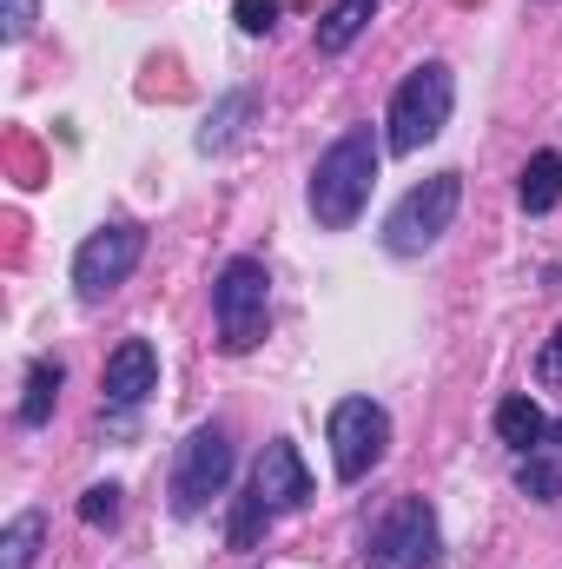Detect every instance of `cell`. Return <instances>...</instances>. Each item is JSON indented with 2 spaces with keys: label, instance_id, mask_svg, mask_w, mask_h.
<instances>
[{
  "label": "cell",
  "instance_id": "cell-1",
  "mask_svg": "<svg viewBox=\"0 0 562 569\" xmlns=\"http://www.w3.org/2000/svg\"><path fill=\"white\" fill-rule=\"evenodd\" d=\"M378 159H384V140L371 127H344L318 152V166H311V219L324 232H351L364 219L371 186H378Z\"/></svg>",
  "mask_w": 562,
  "mask_h": 569
},
{
  "label": "cell",
  "instance_id": "cell-2",
  "mask_svg": "<svg viewBox=\"0 0 562 569\" xmlns=\"http://www.w3.org/2000/svg\"><path fill=\"white\" fill-rule=\"evenodd\" d=\"M304 497H311V470H304L298 443H291V437H272V443H265V457L252 463V483H245V497H239L232 523H225V543H232V550H252L279 517L304 510Z\"/></svg>",
  "mask_w": 562,
  "mask_h": 569
},
{
  "label": "cell",
  "instance_id": "cell-3",
  "mask_svg": "<svg viewBox=\"0 0 562 569\" xmlns=\"http://www.w3.org/2000/svg\"><path fill=\"white\" fill-rule=\"evenodd\" d=\"M450 107H456V73L443 60L411 67L398 80V93H391V113H384V127H391L384 133V152H423V146L450 127Z\"/></svg>",
  "mask_w": 562,
  "mask_h": 569
},
{
  "label": "cell",
  "instance_id": "cell-4",
  "mask_svg": "<svg viewBox=\"0 0 562 569\" xmlns=\"http://www.w3.org/2000/svg\"><path fill=\"white\" fill-rule=\"evenodd\" d=\"M212 318H219V345L225 351H252L272 325V272L265 259H225V272L212 284Z\"/></svg>",
  "mask_w": 562,
  "mask_h": 569
},
{
  "label": "cell",
  "instance_id": "cell-5",
  "mask_svg": "<svg viewBox=\"0 0 562 569\" xmlns=\"http://www.w3.org/2000/svg\"><path fill=\"white\" fill-rule=\"evenodd\" d=\"M456 206H463V172H430L423 186H411V192L391 206V219H384V246H391L398 259L430 252V246L450 232Z\"/></svg>",
  "mask_w": 562,
  "mask_h": 569
},
{
  "label": "cell",
  "instance_id": "cell-6",
  "mask_svg": "<svg viewBox=\"0 0 562 569\" xmlns=\"http://www.w3.org/2000/svg\"><path fill=\"white\" fill-rule=\"evenodd\" d=\"M232 430L225 425H199L179 443V463H172V517H199L212 497H225L232 483Z\"/></svg>",
  "mask_w": 562,
  "mask_h": 569
},
{
  "label": "cell",
  "instance_id": "cell-7",
  "mask_svg": "<svg viewBox=\"0 0 562 569\" xmlns=\"http://www.w3.org/2000/svg\"><path fill=\"white\" fill-rule=\"evenodd\" d=\"M140 259H145V226L113 219V226H100V232L80 239V252H73V291L87 305H100V298H113L120 284L133 279Z\"/></svg>",
  "mask_w": 562,
  "mask_h": 569
},
{
  "label": "cell",
  "instance_id": "cell-8",
  "mask_svg": "<svg viewBox=\"0 0 562 569\" xmlns=\"http://www.w3.org/2000/svg\"><path fill=\"white\" fill-rule=\"evenodd\" d=\"M391 450V411L378 398H338L331 405V463L344 483H364Z\"/></svg>",
  "mask_w": 562,
  "mask_h": 569
},
{
  "label": "cell",
  "instance_id": "cell-9",
  "mask_svg": "<svg viewBox=\"0 0 562 569\" xmlns=\"http://www.w3.org/2000/svg\"><path fill=\"white\" fill-rule=\"evenodd\" d=\"M443 550V530H436V510L423 497H404L364 543V569H436Z\"/></svg>",
  "mask_w": 562,
  "mask_h": 569
},
{
  "label": "cell",
  "instance_id": "cell-10",
  "mask_svg": "<svg viewBox=\"0 0 562 569\" xmlns=\"http://www.w3.org/2000/svg\"><path fill=\"white\" fill-rule=\"evenodd\" d=\"M100 391H107V411H140L145 398L159 391V351H152L145 338H127V345L107 358Z\"/></svg>",
  "mask_w": 562,
  "mask_h": 569
},
{
  "label": "cell",
  "instance_id": "cell-11",
  "mask_svg": "<svg viewBox=\"0 0 562 569\" xmlns=\"http://www.w3.org/2000/svg\"><path fill=\"white\" fill-rule=\"evenodd\" d=\"M496 437H503L516 457L543 450V437H550V418H543V405H536V398H503V405H496Z\"/></svg>",
  "mask_w": 562,
  "mask_h": 569
},
{
  "label": "cell",
  "instance_id": "cell-12",
  "mask_svg": "<svg viewBox=\"0 0 562 569\" xmlns=\"http://www.w3.org/2000/svg\"><path fill=\"white\" fill-rule=\"evenodd\" d=\"M378 20V0H331V13L318 20V53H344L358 47V33Z\"/></svg>",
  "mask_w": 562,
  "mask_h": 569
},
{
  "label": "cell",
  "instance_id": "cell-13",
  "mask_svg": "<svg viewBox=\"0 0 562 569\" xmlns=\"http://www.w3.org/2000/svg\"><path fill=\"white\" fill-rule=\"evenodd\" d=\"M516 199H523V212H556V199H562V152L556 146H543V152L523 166Z\"/></svg>",
  "mask_w": 562,
  "mask_h": 569
},
{
  "label": "cell",
  "instance_id": "cell-14",
  "mask_svg": "<svg viewBox=\"0 0 562 569\" xmlns=\"http://www.w3.org/2000/svg\"><path fill=\"white\" fill-rule=\"evenodd\" d=\"M60 385H67V371H60V358H33L27 365V391H20V425L40 430L53 418V398H60Z\"/></svg>",
  "mask_w": 562,
  "mask_h": 569
},
{
  "label": "cell",
  "instance_id": "cell-15",
  "mask_svg": "<svg viewBox=\"0 0 562 569\" xmlns=\"http://www.w3.org/2000/svg\"><path fill=\"white\" fill-rule=\"evenodd\" d=\"M252 107H259L252 93H225V100H219V107L205 113V127H199V152H225V146L239 140V133H245Z\"/></svg>",
  "mask_w": 562,
  "mask_h": 569
},
{
  "label": "cell",
  "instance_id": "cell-16",
  "mask_svg": "<svg viewBox=\"0 0 562 569\" xmlns=\"http://www.w3.org/2000/svg\"><path fill=\"white\" fill-rule=\"evenodd\" d=\"M40 537H47V517H40V510H20V517L0 530V569H33Z\"/></svg>",
  "mask_w": 562,
  "mask_h": 569
},
{
  "label": "cell",
  "instance_id": "cell-17",
  "mask_svg": "<svg viewBox=\"0 0 562 569\" xmlns=\"http://www.w3.org/2000/svg\"><path fill=\"white\" fill-rule=\"evenodd\" d=\"M516 490L523 497H536V503H562V457L543 443V450H530L523 463H516Z\"/></svg>",
  "mask_w": 562,
  "mask_h": 569
},
{
  "label": "cell",
  "instance_id": "cell-18",
  "mask_svg": "<svg viewBox=\"0 0 562 569\" xmlns=\"http://www.w3.org/2000/svg\"><path fill=\"white\" fill-rule=\"evenodd\" d=\"M80 523H120V483H93L87 497H80Z\"/></svg>",
  "mask_w": 562,
  "mask_h": 569
},
{
  "label": "cell",
  "instance_id": "cell-19",
  "mask_svg": "<svg viewBox=\"0 0 562 569\" xmlns=\"http://www.w3.org/2000/svg\"><path fill=\"white\" fill-rule=\"evenodd\" d=\"M232 20H239V33H272L279 27V0H239Z\"/></svg>",
  "mask_w": 562,
  "mask_h": 569
},
{
  "label": "cell",
  "instance_id": "cell-20",
  "mask_svg": "<svg viewBox=\"0 0 562 569\" xmlns=\"http://www.w3.org/2000/svg\"><path fill=\"white\" fill-rule=\"evenodd\" d=\"M40 20V0H7V40H27Z\"/></svg>",
  "mask_w": 562,
  "mask_h": 569
},
{
  "label": "cell",
  "instance_id": "cell-21",
  "mask_svg": "<svg viewBox=\"0 0 562 569\" xmlns=\"http://www.w3.org/2000/svg\"><path fill=\"white\" fill-rule=\"evenodd\" d=\"M536 378H543V385H562V325H556V338H543V358H536Z\"/></svg>",
  "mask_w": 562,
  "mask_h": 569
}]
</instances>
